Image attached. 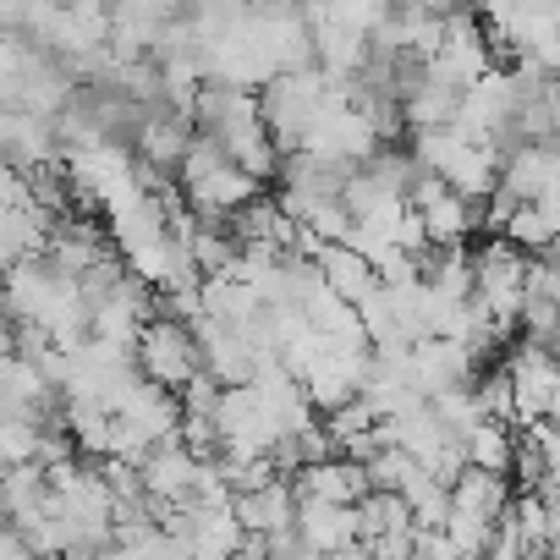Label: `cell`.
Listing matches in <instances>:
<instances>
[{
    "mask_svg": "<svg viewBox=\"0 0 560 560\" xmlns=\"http://www.w3.org/2000/svg\"><path fill=\"white\" fill-rule=\"evenodd\" d=\"M298 533H303L314 549L336 555V549H347V544L363 538V516H358V505H330V500L298 494Z\"/></svg>",
    "mask_w": 560,
    "mask_h": 560,
    "instance_id": "cell-8",
    "label": "cell"
},
{
    "mask_svg": "<svg viewBox=\"0 0 560 560\" xmlns=\"http://www.w3.org/2000/svg\"><path fill=\"white\" fill-rule=\"evenodd\" d=\"M549 352H555V358H560V341H555V347H549Z\"/></svg>",
    "mask_w": 560,
    "mask_h": 560,
    "instance_id": "cell-17",
    "label": "cell"
},
{
    "mask_svg": "<svg viewBox=\"0 0 560 560\" xmlns=\"http://www.w3.org/2000/svg\"><path fill=\"white\" fill-rule=\"evenodd\" d=\"M527 275H533V253H522L516 242L494 236L478 247V303L500 319V330H522V308H527Z\"/></svg>",
    "mask_w": 560,
    "mask_h": 560,
    "instance_id": "cell-1",
    "label": "cell"
},
{
    "mask_svg": "<svg viewBox=\"0 0 560 560\" xmlns=\"http://www.w3.org/2000/svg\"><path fill=\"white\" fill-rule=\"evenodd\" d=\"M292 483H298V494H314V500H330V505H363V500L374 494L369 462H358V456L314 462V467H303Z\"/></svg>",
    "mask_w": 560,
    "mask_h": 560,
    "instance_id": "cell-5",
    "label": "cell"
},
{
    "mask_svg": "<svg viewBox=\"0 0 560 560\" xmlns=\"http://www.w3.org/2000/svg\"><path fill=\"white\" fill-rule=\"evenodd\" d=\"M330 560H380V555H374V549H369V544L358 538V544H347V549H336Z\"/></svg>",
    "mask_w": 560,
    "mask_h": 560,
    "instance_id": "cell-16",
    "label": "cell"
},
{
    "mask_svg": "<svg viewBox=\"0 0 560 560\" xmlns=\"http://www.w3.org/2000/svg\"><path fill=\"white\" fill-rule=\"evenodd\" d=\"M236 522L247 533H264V538L298 527V483L292 478H275V483H264L253 494H236Z\"/></svg>",
    "mask_w": 560,
    "mask_h": 560,
    "instance_id": "cell-9",
    "label": "cell"
},
{
    "mask_svg": "<svg viewBox=\"0 0 560 560\" xmlns=\"http://www.w3.org/2000/svg\"><path fill=\"white\" fill-rule=\"evenodd\" d=\"M451 500H456V511H462V516H483V522H494V527H500V516H505V511H511V500H516V483H511L505 472L467 467V472L451 483Z\"/></svg>",
    "mask_w": 560,
    "mask_h": 560,
    "instance_id": "cell-10",
    "label": "cell"
},
{
    "mask_svg": "<svg viewBox=\"0 0 560 560\" xmlns=\"http://www.w3.org/2000/svg\"><path fill=\"white\" fill-rule=\"evenodd\" d=\"M412 209H418L429 242H440V247H462V242L483 225V203L462 198L445 176H429V171H423L418 187H412Z\"/></svg>",
    "mask_w": 560,
    "mask_h": 560,
    "instance_id": "cell-3",
    "label": "cell"
},
{
    "mask_svg": "<svg viewBox=\"0 0 560 560\" xmlns=\"http://www.w3.org/2000/svg\"><path fill=\"white\" fill-rule=\"evenodd\" d=\"M314 264L325 269L330 292H336L341 303H352V308H363V303H369V298L385 287V280H380V269H374V258H369V253H358L352 242H325Z\"/></svg>",
    "mask_w": 560,
    "mask_h": 560,
    "instance_id": "cell-7",
    "label": "cell"
},
{
    "mask_svg": "<svg viewBox=\"0 0 560 560\" xmlns=\"http://www.w3.org/2000/svg\"><path fill=\"white\" fill-rule=\"evenodd\" d=\"M138 374L182 396V390L203 374L198 330L182 325V319H149V330H143V341H138Z\"/></svg>",
    "mask_w": 560,
    "mask_h": 560,
    "instance_id": "cell-2",
    "label": "cell"
},
{
    "mask_svg": "<svg viewBox=\"0 0 560 560\" xmlns=\"http://www.w3.org/2000/svg\"><path fill=\"white\" fill-rule=\"evenodd\" d=\"M505 369H511V385H516V429H538L555 407V390H560V358L549 347L522 341L505 358Z\"/></svg>",
    "mask_w": 560,
    "mask_h": 560,
    "instance_id": "cell-4",
    "label": "cell"
},
{
    "mask_svg": "<svg viewBox=\"0 0 560 560\" xmlns=\"http://www.w3.org/2000/svg\"><path fill=\"white\" fill-rule=\"evenodd\" d=\"M407 505H412L418 527H445V522H451V511H456L451 483H440V478H429V472H418V478L407 483Z\"/></svg>",
    "mask_w": 560,
    "mask_h": 560,
    "instance_id": "cell-14",
    "label": "cell"
},
{
    "mask_svg": "<svg viewBox=\"0 0 560 560\" xmlns=\"http://www.w3.org/2000/svg\"><path fill=\"white\" fill-rule=\"evenodd\" d=\"M358 516H363V538H385V533H407V527H418L407 494H380V489L358 505Z\"/></svg>",
    "mask_w": 560,
    "mask_h": 560,
    "instance_id": "cell-13",
    "label": "cell"
},
{
    "mask_svg": "<svg viewBox=\"0 0 560 560\" xmlns=\"http://www.w3.org/2000/svg\"><path fill=\"white\" fill-rule=\"evenodd\" d=\"M516 445H522L516 423L483 418V423L467 434V462L483 467V472H505V478H511V467H516Z\"/></svg>",
    "mask_w": 560,
    "mask_h": 560,
    "instance_id": "cell-12",
    "label": "cell"
},
{
    "mask_svg": "<svg viewBox=\"0 0 560 560\" xmlns=\"http://www.w3.org/2000/svg\"><path fill=\"white\" fill-rule=\"evenodd\" d=\"M198 478H203V456L182 434L165 440V445H154L149 462H143V483H149L154 500H192Z\"/></svg>",
    "mask_w": 560,
    "mask_h": 560,
    "instance_id": "cell-6",
    "label": "cell"
},
{
    "mask_svg": "<svg viewBox=\"0 0 560 560\" xmlns=\"http://www.w3.org/2000/svg\"><path fill=\"white\" fill-rule=\"evenodd\" d=\"M423 467H418V456L412 451H401V445H385L374 462H369V478H374V489L380 494H407V483L418 478Z\"/></svg>",
    "mask_w": 560,
    "mask_h": 560,
    "instance_id": "cell-15",
    "label": "cell"
},
{
    "mask_svg": "<svg viewBox=\"0 0 560 560\" xmlns=\"http://www.w3.org/2000/svg\"><path fill=\"white\" fill-rule=\"evenodd\" d=\"M462 89H451V83H440V78H423L412 94H407V127L412 132H434V127H456V116H462Z\"/></svg>",
    "mask_w": 560,
    "mask_h": 560,
    "instance_id": "cell-11",
    "label": "cell"
}]
</instances>
